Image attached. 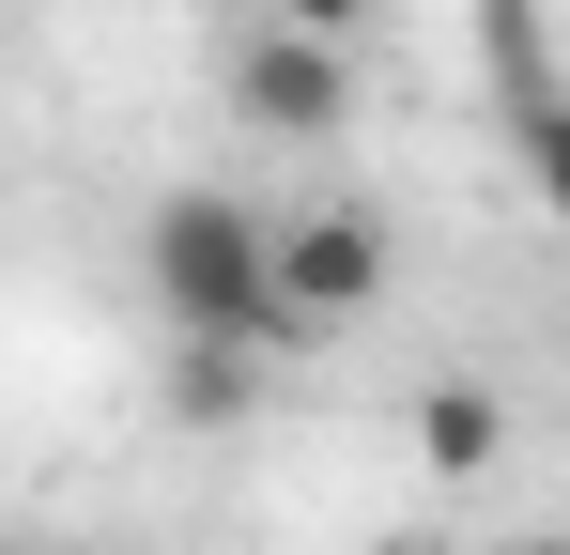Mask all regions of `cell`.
Listing matches in <instances>:
<instances>
[{"instance_id":"obj_4","label":"cell","mask_w":570,"mask_h":555,"mask_svg":"<svg viewBox=\"0 0 570 555\" xmlns=\"http://www.w3.org/2000/svg\"><path fill=\"white\" fill-rule=\"evenodd\" d=\"M416 463H432L448 494L493 478V463H509V401H493V386H432V401H416Z\"/></svg>"},{"instance_id":"obj_3","label":"cell","mask_w":570,"mask_h":555,"mask_svg":"<svg viewBox=\"0 0 570 555\" xmlns=\"http://www.w3.org/2000/svg\"><path fill=\"white\" fill-rule=\"evenodd\" d=\"M232 108H247V139H340V124H355V62H340V31L263 16V31L232 47Z\"/></svg>"},{"instance_id":"obj_2","label":"cell","mask_w":570,"mask_h":555,"mask_svg":"<svg viewBox=\"0 0 570 555\" xmlns=\"http://www.w3.org/2000/svg\"><path fill=\"white\" fill-rule=\"evenodd\" d=\"M263 293H278V340L371 324L385 309V216L371 201H293V216H263Z\"/></svg>"},{"instance_id":"obj_5","label":"cell","mask_w":570,"mask_h":555,"mask_svg":"<svg viewBox=\"0 0 570 555\" xmlns=\"http://www.w3.org/2000/svg\"><path fill=\"white\" fill-rule=\"evenodd\" d=\"M170 401L186 417H247V340H186L170 356Z\"/></svg>"},{"instance_id":"obj_6","label":"cell","mask_w":570,"mask_h":555,"mask_svg":"<svg viewBox=\"0 0 570 555\" xmlns=\"http://www.w3.org/2000/svg\"><path fill=\"white\" fill-rule=\"evenodd\" d=\"M278 16H293V31H340V47H355V31H371L385 0H278Z\"/></svg>"},{"instance_id":"obj_7","label":"cell","mask_w":570,"mask_h":555,"mask_svg":"<svg viewBox=\"0 0 570 555\" xmlns=\"http://www.w3.org/2000/svg\"><path fill=\"white\" fill-rule=\"evenodd\" d=\"M524 555H570V541H524Z\"/></svg>"},{"instance_id":"obj_1","label":"cell","mask_w":570,"mask_h":555,"mask_svg":"<svg viewBox=\"0 0 570 555\" xmlns=\"http://www.w3.org/2000/svg\"><path fill=\"white\" fill-rule=\"evenodd\" d=\"M139 278H155V309H170V340H278V293H263V216L232 201V185H170L155 201V232H139Z\"/></svg>"}]
</instances>
